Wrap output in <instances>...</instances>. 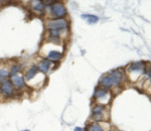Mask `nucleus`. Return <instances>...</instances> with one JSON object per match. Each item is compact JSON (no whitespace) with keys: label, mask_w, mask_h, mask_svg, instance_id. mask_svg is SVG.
Masks as SVG:
<instances>
[{"label":"nucleus","mask_w":151,"mask_h":131,"mask_svg":"<svg viewBox=\"0 0 151 131\" xmlns=\"http://www.w3.org/2000/svg\"><path fill=\"white\" fill-rule=\"evenodd\" d=\"M123 73L120 70H114L111 71L108 75L103 77L100 81V84L104 88H112L115 86L119 85L121 80H122Z\"/></svg>","instance_id":"f257e3e1"},{"label":"nucleus","mask_w":151,"mask_h":131,"mask_svg":"<svg viewBox=\"0 0 151 131\" xmlns=\"http://www.w3.org/2000/svg\"><path fill=\"white\" fill-rule=\"evenodd\" d=\"M45 27L48 30H64L69 28V21L64 18H57L48 20L45 23Z\"/></svg>","instance_id":"f03ea898"},{"label":"nucleus","mask_w":151,"mask_h":131,"mask_svg":"<svg viewBox=\"0 0 151 131\" xmlns=\"http://www.w3.org/2000/svg\"><path fill=\"white\" fill-rule=\"evenodd\" d=\"M49 13L53 17H55V19L57 18H64L66 15V8L64 7V5L60 2H55L53 4H51L48 8Z\"/></svg>","instance_id":"7ed1b4c3"},{"label":"nucleus","mask_w":151,"mask_h":131,"mask_svg":"<svg viewBox=\"0 0 151 131\" xmlns=\"http://www.w3.org/2000/svg\"><path fill=\"white\" fill-rule=\"evenodd\" d=\"M112 94L107 88H98L96 90V93H95V98L99 102V104H107L109 103V101L111 100Z\"/></svg>","instance_id":"20e7f679"},{"label":"nucleus","mask_w":151,"mask_h":131,"mask_svg":"<svg viewBox=\"0 0 151 131\" xmlns=\"http://www.w3.org/2000/svg\"><path fill=\"white\" fill-rule=\"evenodd\" d=\"M15 88L13 87L12 83L10 82V80H5L2 81L0 83V93L4 96L5 98L12 97L14 95Z\"/></svg>","instance_id":"39448f33"},{"label":"nucleus","mask_w":151,"mask_h":131,"mask_svg":"<svg viewBox=\"0 0 151 131\" xmlns=\"http://www.w3.org/2000/svg\"><path fill=\"white\" fill-rule=\"evenodd\" d=\"M105 107L103 105H96V106L93 108L92 116L95 120L97 121H100V120L105 119Z\"/></svg>","instance_id":"423d86ee"},{"label":"nucleus","mask_w":151,"mask_h":131,"mask_svg":"<svg viewBox=\"0 0 151 131\" xmlns=\"http://www.w3.org/2000/svg\"><path fill=\"white\" fill-rule=\"evenodd\" d=\"M10 82L12 83L14 88L16 89H22L23 87H25V81L24 78L22 76H13V77H10Z\"/></svg>","instance_id":"0eeeda50"},{"label":"nucleus","mask_w":151,"mask_h":131,"mask_svg":"<svg viewBox=\"0 0 151 131\" xmlns=\"http://www.w3.org/2000/svg\"><path fill=\"white\" fill-rule=\"evenodd\" d=\"M62 57H64V53H62V51L51 49V51H49L48 53H47L46 59L48 60V61H51V63H53V62H60V60L62 59Z\"/></svg>","instance_id":"6e6552de"},{"label":"nucleus","mask_w":151,"mask_h":131,"mask_svg":"<svg viewBox=\"0 0 151 131\" xmlns=\"http://www.w3.org/2000/svg\"><path fill=\"white\" fill-rule=\"evenodd\" d=\"M37 68L39 70V72H42V74H46L51 71V62L48 61L47 59H44L38 63Z\"/></svg>","instance_id":"1a4fd4ad"},{"label":"nucleus","mask_w":151,"mask_h":131,"mask_svg":"<svg viewBox=\"0 0 151 131\" xmlns=\"http://www.w3.org/2000/svg\"><path fill=\"white\" fill-rule=\"evenodd\" d=\"M38 72H39V70H38L37 66H31L28 70L26 71V73H25V76H24L25 81H27V82L31 81L32 79H34L37 76Z\"/></svg>","instance_id":"9d476101"},{"label":"nucleus","mask_w":151,"mask_h":131,"mask_svg":"<svg viewBox=\"0 0 151 131\" xmlns=\"http://www.w3.org/2000/svg\"><path fill=\"white\" fill-rule=\"evenodd\" d=\"M31 6H32V9L34 10V12L38 14H44L45 12V4L44 3V1H32L31 2Z\"/></svg>","instance_id":"9b49d317"},{"label":"nucleus","mask_w":151,"mask_h":131,"mask_svg":"<svg viewBox=\"0 0 151 131\" xmlns=\"http://www.w3.org/2000/svg\"><path fill=\"white\" fill-rule=\"evenodd\" d=\"M130 73H136L137 75H140L144 71V63L143 62H135L132 63L129 67Z\"/></svg>","instance_id":"f8f14e48"},{"label":"nucleus","mask_w":151,"mask_h":131,"mask_svg":"<svg viewBox=\"0 0 151 131\" xmlns=\"http://www.w3.org/2000/svg\"><path fill=\"white\" fill-rule=\"evenodd\" d=\"M82 18L85 19L89 24H94L99 21V17L96 15H93V14H83Z\"/></svg>","instance_id":"ddd939ff"},{"label":"nucleus","mask_w":151,"mask_h":131,"mask_svg":"<svg viewBox=\"0 0 151 131\" xmlns=\"http://www.w3.org/2000/svg\"><path fill=\"white\" fill-rule=\"evenodd\" d=\"M8 77H10L8 69L5 68V67H0V80L5 81Z\"/></svg>","instance_id":"4468645a"},{"label":"nucleus","mask_w":151,"mask_h":131,"mask_svg":"<svg viewBox=\"0 0 151 131\" xmlns=\"http://www.w3.org/2000/svg\"><path fill=\"white\" fill-rule=\"evenodd\" d=\"M87 131H104V128L99 123H92L88 126Z\"/></svg>","instance_id":"2eb2a0df"},{"label":"nucleus","mask_w":151,"mask_h":131,"mask_svg":"<svg viewBox=\"0 0 151 131\" xmlns=\"http://www.w3.org/2000/svg\"><path fill=\"white\" fill-rule=\"evenodd\" d=\"M19 70H20V67H19L18 65H12V66H11V68H10V70H9L10 77L16 76L17 73L19 72Z\"/></svg>","instance_id":"dca6fc26"},{"label":"nucleus","mask_w":151,"mask_h":131,"mask_svg":"<svg viewBox=\"0 0 151 131\" xmlns=\"http://www.w3.org/2000/svg\"><path fill=\"white\" fill-rule=\"evenodd\" d=\"M60 30H48V37L51 38H60Z\"/></svg>","instance_id":"f3484780"},{"label":"nucleus","mask_w":151,"mask_h":131,"mask_svg":"<svg viewBox=\"0 0 151 131\" xmlns=\"http://www.w3.org/2000/svg\"><path fill=\"white\" fill-rule=\"evenodd\" d=\"M74 131H85V129H84V128H81V127H76Z\"/></svg>","instance_id":"a211bd4d"},{"label":"nucleus","mask_w":151,"mask_h":131,"mask_svg":"<svg viewBox=\"0 0 151 131\" xmlns=\"http://www.w3.org/2000/svg\"><path fill=\"white\" fill-rule=\"evenodd\" d=\"M21 131H30V130H28V129H24V130H21Z\"/></svg>","instance_id":"6ab92c4d"},{"label":"nucleus","mask_w":151,"mask_h":131,"mask_svg":"<svg viewBox=\"0 0 151 131\" xmlns=\"http://www.w3.org/2000/svg\"><path fill=\"white\" fill-rule=\"evenodd\" d=\"M150 80H151V75H150Z\"/></svg>","instance_id":"aec40b11"}]
</instances>
